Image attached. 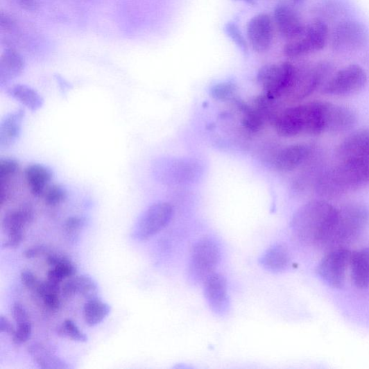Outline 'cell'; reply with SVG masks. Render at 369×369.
I'll use <instances>...</instances> for the list:
<instances>
[{
	"label": "cell",
	"instance_id": "1",
	"mask_svg": "<svg viewBox=\"0 0 369 369\" xmlns=\"http://www.w3.org/2000/svg\"><path fill=\"white\" fill-rule=\"evenodd\" d=\"M338 215L336 209L323 200H311L293 216L291 228L303 243L313 246L329 245Z\"/></svg>",
	"mask_w": 369,
	"mask_h": 369
},
{
	"label": "cell",
	"instance_id": "2",
	"mask_svg": "<svg viewBox=\"0 0 369 369\" xmlns=\"http://www.w3.org/2000/svg\"><path fill=\"white\" fill-rule=\"evenodd\" d=\"M369 184V161L341 159L332 167L321 171L314 180V189L325 198H336L357 191Z\"/></svg>",
	"mask_w": 369,
	"mask_h": 369
},
{
	"label": "cell",
	"instance_id": "3",
	"mask_svg": "<svg viewBox=\"0 0 369 369\" xmlns=\"http://www.w3.org/2000/svg\"><path fill=\"white\" fill-rule=\"evenodd\" d=\"M326 103L314 101L282 110L273 123L277 133L284 137L327 133Z\"/></svg>",
	"mask_w": 369,
	"mask_h": 369
},
{
	"label": "cell",
	"instance_id": "4",
	"mask_svg": "<svg viewBox=\"0 0 369 369\" xmlns=\"http://www.w3.org/2000/svg\"><path fill=\"white\" fill-rule=\"evenodd\" d=\"M369 225V207L359 203L349 204L338 209L336 225L330 245L354 241Z\"/></svg>",
	"mask_w": 369,
	"mask_h": 369
},
{
	"label": "cell",
	"instance_id": "5",
	"mask_svg": "<svg viewBox=\"0 0 369 369\" xmlns=\"http://www.w3.org/2000/svg\"><path fill=\"white\" fill-rule=\"evenodd\" d=\"M221 261L218 245L211 237H203L194 245L189 262L188 275L194 284L204 283L214 273Z\"/></svg>",
	"mask_w": 369,
	"mask_h": 369
},
{
	"label": "cell",
	"instance_id": "6",
	"mask_svg": "<svg viewBox=\"0 0 369 369\" xmlns=\"http://www.w3.org/2000/svg\"><path fill=\"white\" fill-rule=\"evenodd\" d=\"M329 37L327 24L319 19L306 25L298 38L289 41L284 47V56L298 59L322 51L327 44Z\"/></svg>",
	"mask_w": 369,
	"mask_h": 369
},
{
	"label": "cell",
	"instance_id": "7",
	"mask_svg": "<svg viewBox=\"0 0 369 369\" xmlns=\"http://www.w3.org/2000/svg\"><path fill=\"white\" fill-rule=\"evenodd\" d=\"M331 70V65L325 61L311 66L297 67L293 83L285 96L292 102L304 100L318 89Z\"/></svg>",
	"mask_w": 369,
	"mask_h": 369
},
{
	"label": "cell",
	"instance_id": "8",
	"mask_svg": "<svg viewBox=\"0 0 369 369\" xmlns=\"http://www.w3.org/2000/svg\"><path fill=\"white\" fill-rule=\"evenodd\" d=\"M297 67L290 62L267 65L257 72V80L262 86L265 95L277 100L286 94L290 88Z\"/></svg>",
	"mask_w": 369,
	"mask_h": 369
},
{
	"label": "cell",
	"instance_id": "9",
	"mask_svg": "<svg viewBox=\"0 0 369 369\" xmlns=\"http://www.w3.org/2000/svg\"><path fill=\"white\" fill-rule=\"evenodd\" d=\"M369 42L366 26L354 20L340 22L331 35V47L336 52H355L363 49Z\"/></svg>",
	"mask_w": 369,
	"mask_h": 369
},
{
	"label": "cell",
	"instance_id": "10",
	"mask_svg": "<svg viewBox=\"0 0 369 369\" xmlns=\"http://www.w3.org/2000/svg\"><path fill=\"white\" fill-rule=\"evenodd\" d=\"M173 216V208L167 202H158L147 209L136 224L132 237L145 241L169 225Z\"/></svg>",
	"mask_w": 369,
	"mask_h": 369
},
{
	"label": "cell",
	"instance_id": "11",
	"mask_svg": "<svg viewBox=\"0 0 369 369\" xmlns=\"http://www.w3.org/2000/svg\"><path fill=\"white\" fill-rule=\"evenodd\" d=\"M367 83L365 70L359 65H350L337 71L324 85V94L343 96L356 94Z\"/></svg>",
	"mask_w": 369,
	"mask_h": 369
},
{
	"label": "cell",
	"instance_id": "12",
	"mask_svg": "<svg viewBox=\"0 0 369 369\" xmlns=\"http://www.w3.org/2000/svg\"><path fill=\"white\" fill-rule=\"evenodd\" d=\"M352 252L338 248L328 252L320 263L317 272L320 278L333 288L341 289L345 284L346 271Z\"/></svg>",
	"mask_w": 369,
	"mask_h": 369
},
{
	"label": "cell",
	"instance_id": "13",
	"mask_svg": "<svg viewBox=\"0 0 369 369\" xmlns=\"http://www.w3.org/2000/svg\"><path fill=\"white\" fill-rule=\"evenodd\" d=\"M317 153L316 146L311 144H296L285 147L276 154L273 165L281 172L295 171L311 161Z\"/></svg>",
	"mask_w": 369,
	"mask_h": 369
},
{
	"label": "cell",
	"instance_id": "14",
	"mask_svg": "<svg viewBox=\"0 0 369 369\" xmlns=\"http://www.w3.org/2000/svg\"><path fill=\"white\" fill-rule=\"evenodd\" d=\"M205 299L216 316L223 317L230 311V303L225 276L214 273L204 282Z\"/></svg>",
	"mask_w": 369,
	"mask_h": 369
},
{
	"label": "cell",
	"instance_id": "15",
	"mask_svg": "<svg viewBox=\"0 0 369 369\" xmlns=\"http://www.w3.org/2000/svg\"><path fill=\"white\" fill-rule=\"evenodd\" d=\"M33 211L29 206H24L8 212L3 218V230L8 234V241L3 248H16L24 238L25 227L33 219Z\"/></svg>",
	"mask_w": 369,
	"mask_h": 369
},
{
	"label": "cell",
	"instance_id": "16",
	"mask_svg": "<svg viewBox=\"0 0 369 369\" xmlns=\"http://www.w3.org/2000/svg\"><path fill=\"white\" fill-rule=\"evenodd\" d=\"M273 25L271 17L265 13L255 15L247 26V37L252 49L257 53L268 51L273 44Z\"/></svg>",
	"mask_w": 369,
	"mask_h": 369
},
{
	"label": "cell",
	"instance_id": "17",
	"mask_svg": "<svg viewBox=\"0 0 369 369\" xmlns=\"http://www.w3.org/2000/svg\"><path fill=\"white\" fill-rule=\"evenodd\" d=\"M273 17L277 30L289 41L298 38L305 29L306 25L298 12L288 6H277Z\"/></svg>",
	"mask_w": 369,
	"mask_h": 369
},
{
	"label": "cell",
	"instance_id": "18",
	"mask_svg": "<svg viewBox=\"0 0 369 369\" xmlns=\"http://www.w3.org/2000/svg\"><path fill=\"white\" fill-rule=\"evenodd\" d=\"M336 153L340 160L356 158L369 161V128L345 138L338 146Z\"/></svg>",
	"mask_w": 369,
	"mask_h": 369
},
{
	"label": "cell",
	"instance_id": "19",
	"mask_svg": "<svg viewBox=\"0 0 369 369\" xmlns=\"http://www.w3.org/2000/svg\"><path fill=\"white\" fill-rule=\"evenodd\" d=\"M327 133H343L352 129L357 117L353 110L346 106L327 102Z\"/></svg>",
	"mask_w": 369,
	"mask_h": 369
},
{
	"label": "cell",
	"instance_id": "20",
	"mask_svg": "<svg viewBox=\"0 0 369 369\" xmlns=\"http://www.w3.org/2000/svg\"><path fill=\"white\" fill-rule=\"evenodd\" d=\"M25 110L18 109L6 115L0 123V148L7 149L19 138Z\"/></svg>",
	"mask_w": 369,
	"mask_h": 369
},
{
	"label": "cell",
	"instance_id": "21",
	"mask_svg": "<svg viewBox=\"0 0 369 369\" xmlns=\"http://www.w3.org/2000/svg\"><path fill=\"white\" fill-rule=\"evenodd\" d=\"M24 176L31 194L34 196L42 197L50 186L53 172L46 166L35 163L27 166Z\"/></svg>",
	"mask_w": 369,
	"mask_h": 369
},
{
	"label": "cell",
	"instance_id": "22",
	"mask_svg": "<svg viewBox=\"0 0 369 369\" xmlns=\"http://www.w3.org/2000/svg\"><path fill=\"white\" fill-rule=\"evenodd\" d=\"M258 262L265 270L273 273H280L289 268L291 259L286 247L281 244H275L266 250Z\"/></svg>",
	"mask_w": 369,
	"mask_h": 369
},
{
	"label": "cell",
	"instance_id": "23",
	"mask_svg": "<svg viewBox=\"0 0 369 369\" xmlns=\"http://www.w3.org/2000/svg\"><path fill=\"white\" fill-rule=\"evenodd\" d=\"M62 293L67 299L81 295L88 300L97 298L98 285L90 276L86 275L73 276L64 284Z\"/></svg>",
	"mask_w": 369,
	"mask_h": 369
},
{
	"label": "cell",
	"instance_id": "24",
	"mask_svg": "<svg viewBox=\"0 0 369 369\" xmlns=\"http://www.w3.org/2000/svg\"><path fill=\"white\" fill-rule=\"evenodd\" d=\"M24 67V61L19 53L12 49L6 50L0 59V86L3 87L20 76Z\"/></svg>",
	"mask_w": 369,
	"mask_h": 369
},
{
	"label": "cell",
	"instance_id": "25",
	"mask_svg": "<svg viewBox=\"0 0 369 369\" xmlns=\"http://www.w3.org/2000/svg\"><path fill=\"white\" fill-rule=\"evenodd\" d=\"M350 266L356 286L362 289L369 288V248L353 252Z\"/></svg>",
	"mask_w": 369,
	"mask_h": 369
},
{
	"label": "cell",
	"instance_id": "26",
	"mask_svg": "<svg viewBox=\"0 0 369 369\" xmlns=\"http://www.w3.org/2000/svg\"><path fill=\"white\" fill-rule=\"evenodd\" d=\"M47 264L51 266L48 280L53 283L60 284L75 275L77 271L76 266L66 256L50 255L47 257Z\"/></svg>",
	"mask_w": 369,
	"mask_h": 369
},
{
	"label": "cell",
	"instance_id": "27",
	"mask_svg": "<svg viewBox=\"0 0 369 369\" xmlns=\"http://www.w3.org/2000/svg\"><path fill=\"white\" fill-rule=\"evenodd\" d=\"M28 353L33 361L44 369H67L69 366L53 354L41 343H34L28 347Z\"/></svg>",
	"mask_w": 369,
	"mask_h": 369
},
{
	"label": "cell",
	"instance_id": "28",
	"mask_svg": "<svg viewBox=\"0 0 369 369\" xmlns=\"http://www.w3.org/2000/svg\"><path fill=\"white\" fill-rule=\"evenodd\" d=\"M8 94L33 112L40 109L44 105V99L38 92L25 85L12 86L8 89Z\"/></svg>",
	"mask_w": 369,
	"mask_h": 369
},
{
	"label": "cell",
	"instance_id": "29",
	"mask_svg": "<svg viewBox=\"0 0 369 369\" xmlns=\"http://www.w3.org/2000/svg\"><path fill=\"white\" fill-rule=\"evenodd\" d=\"M110 312V307L98 298L88 300L83 309L84 320L89 327L101 323Z\"/></svg>",
	"mask_w": 369,
	"mask_h": 369
},
{
	"label": "cell",
	"instance_id": "30",
	"mask_svg": "<svg viewBox=\"0 0 369 369\" xmlns=\"http://www.w3.org/2000/svg\"><path fill=\"white\" fill-rule=\"evenodd\" d=\"M237 108L243 115V126L246 130L256 133L263 128L265 119L259 112L255 108L248 105L243 101L234 100Z\"/></svg>",
	"mask_w": 369,
	"mask_h": 369
},
{
	"label": "cell",
	"instance_id": "31",
	"mask_svg": "<svg viewBox=\"0 0 369 369\" xmlns=\"http://www.w3.org/2000/svg\"><path fill=\"white\" fill-rule=\"evenodd\" d=\"M35 291L43 299L47 308L52 311H57L60 309L61 304L60 298V284L47 280L45 282L40 283Z\"/></svg>",
	"mask_w": 369,
	"mask_h": 369
},
{
	"label": "cell",
	"instance_id": "32",
	"mask_svg": "<svg viewBox=\"0 0 369 369\" xmlns=\"http://www.w3.org/2000/svg\"><path fill=\"white\" fill-rule=\"evenodd\" d=\"M225 32L236 46L245 55L249 53V44L241 28L234 22H228L224 27Z\"/></svg>",
	"mask_w": 369,
	"mask_h": 369
},
{
	"label": "cell",
	"instance_id": "33",
	"mask_svg": "<svg viewBox=\"0 0 369 369\" xmlns=\"http://www.w3.org/2000/svg\"><path fill=\"white\" fill-rule=\"evenodd\" d=\"M58 334L60 337L80 343H85L88 340L87 336L83 333L77 325L70 320H67L59 327Z\"/></svg>",
	"mask_w": 369,
	"mask_h": 369
},
{
	"label": "cell",
	"instance_id": "34",
	"mask_svg": "<svg viewBox=\"0 0 369 369\" xmlns=\"http://www.w3.org/2000/svg\"><path fill=\"white\" fill-rule=\"evenodd\" d=\"M43 197L47 206L57 207L65 201L67 191L61 184H53L46 189Z\"/></svg>",
	"mask_w": 369,
	"mask_h": 369
},
{
	"label": "cell",
	"instance_id": "35",
	"mask_svg": "<svg viewBox=\"0 0 369 369\" xmlns=\"http://www.w3.org/2000/svg\"><path fill=\"white\" fill-rule=\"evenodd\" d=\"M86 225V220L81 216H71L67 219L64 231L69 241L74 242L80 235Z\"/></svg>",
	"mask_w": 369,
	"mask_h": 369
},
{
	"label": "cell",
	"instance_id": "36",
	"mask_svg": "<svg viewBox=\"0 0 369 369\" xmlns=\"http://www.w3.org/2000/svg\"><path fill=\"white\" fill-rule=\"evenodd\" d=\"M236 85L231 82L221 83L215 85L211 89L212 96L218 101L234 100Z\"/></svg>",
	"mask_w": 369,
	"mask_h": 369
},
{
	"label": "cell",
	"instance_id": "37",
	"mask_svg": "<svg viewBox=\"0 0 369 369\" xmlns=\"http://www.w3.org/2000/svg\"><path fill=\"white\" fill-rule=\"evenodd\" d=\"M19 170V163L12 158L0 160V183H10L12 177Z\"/></svg>",
	"mask_w": 369,
	"mask_h": 369
},
{
	"label": "cell",
	"instance_id": "38",
	"mask_svg": "<svg viewBox=\"0 0 369 369\" xmlns=\"http://www.w3.org/2000/svg\"><path fill=\"white\" fill-rule=\"evenodd\" d=\"M31 334L32 326L30 321L18 324L12 336L13 343L16 345L24 344L30 339Z\"/></svg>",
	"mask_w": 369,
	"mask_h": 369
},
{
	"label": "cell",
	"instance_id": "39",
	"mask_svg": "<svg viewBox=\"0 0 369 369\" xmlns=\"http://www.w3.org/2000/svg\"><path fill=\"white\" fill-rule=\"evenodd\" d=\"M341 8L340 6H337L336 3H327L325 5H320L317 10V13L320 15V17L316 18V19L321 20L322 17L324 19H331V18L337 17L341 13Z\"/></svg>",
	"mask_w": 369,
	"mask_h": 369
},
{
	"label": "cell",
	"instance_id": "40",
	"mask_svg": "<svg viewBox=\"0 0 369 369\" xmlns=\"http://www.w3.org/2000/svg\"><path fill=\"white\" fill-rule=\"evenodd\" d=\"M12 316L17 325L30 321L25 307L19 303H15L12 305Z\"/></svg>",
	"mask_w": 369,
	"mask_h": 369
},
{
	"label": "cell",
	"instance_id": "41",
	"mask_svg": "<svg viewBox=\"0 0 369 369\" xmlns=\"http://www.w3.org/2000/svg\"><path fill=\"white\" fill-rule=\"evenodd\" d=\"M22 281L23 284L28 289H35L39 282L36 275L29 270H25L22 273Z\"/></svg>",
	"mask_w": 369,
	"mask_h": 369
},
{
	"label": "cell",
	"instance_id": "42",
	"mask_svg": "<svg viewBox=\"0 0 369 369\" xmlns=\"http://www.w3.org/2000/svg\"><path fill=\"white\" fill-rule=\"evenodd\" d=\"M0 331L11 336L15 333V329L11 323L4 316L0 317Z\"/></svg>",
	"mask_w": 369,
	"mask_h": 369
},
{
	"label": "cell",
	"instance_id": "43",
	"mask_svg": "<svg viewBox=\"0 0 369 369\" xmlns=\"http://www.w3.org/2000/svg\"><path fill=\"white\" fill-rule=\"evenodd\" d=\"M46 248L43 246H34L26 250V252H24V255L26 258H28V259H31V258L42 256L46 254Z\"/></svg>",
	"mask_w": 369,
	"mask_h": 369
},
{
	"label": "cell",
	"instance_id": "44",
	"mask_svg": "<svg viewBox=\"0 0 369 369\" xmlns=\"http://www.w3.org/2000/svg\"><path fill=\"white\" fill-rule=\"evenodd\" d=\"M17 1L28 10H33L36 7L35 0H17Z\"/></svg>",
	"mask_w": 369,
	"mask_h": 369
},
{
	"label": "cell",
	"instance_id": "45",
	"mask_svg": "<svg viewBox=\"0 0 369 369\" xmlns=\"http://www.w3.org/2000/svg\"><path fill=\"white\" fill-rule=\"evenodd\" d=\"M235 1L243 2L251 6H255L257 4L256 0H235Z\"/></svg>",
	"mask_w": 369,
	"mask_h": 369
}]
</instances>
